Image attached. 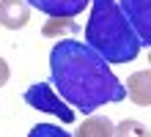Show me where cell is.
Instances as JSON below:
<instances>
[{"label": "cell", "mask_w": 151, "mask_h": 137, "mask_svg": "<svg viewBox=\"0 0 151 137\" xmlns=\"http://www.w3.org/2000/svg\"><path fill=\"white\" fill-rule=\"evenodd\" d=\"M115 134H121V137H127V134H140V137H146V126L143 123H137V121H124L115 126Z\"/></svg>", "instance_id": "cell-9"}, {"label": "cell", "mask_w": 151, "mask_h": 137, "mask_svg": "<svg viewBox=\"0 0 151 137\" xmlns=\"http://www.w3.org/2000/svg\"><path fill=\"white\" fill-rule=\"evenodd\" d=\"M118 6L124 8L129 25L135 27L140 44L151 49V0H118Z\"/></svg>", "instance_id": "cell-4"}, {"label": "cell", "mask_w": 151, "mask_h": 137, "mask_svg": "<svg viewBox=\"0 0 151 137\" xmlns=\"http://www.w3.org/2000/svg\"><path fill=\"white\" fill-rule=\"evenodd\" d=\"M50 77L52 85L72 107L93 113L110 102H121L127 88L110 71L107 60L91 44L60 39L50 52Z\"/></svg>", "instance_id": "cell-1"}, {"label": "cell", "mask_w": 151, "mask_h": 137, "mask_svg": "<svg viewBox=\"0 0 151 137\" xmlns=\"http://www.w3.org/2000/svg\"><path fill=\"white\" fill-rule=\"evenodd\" d=\"M85 44H91L107 63H129L143 47L115 0H93L91 19L85 25Z\"/></svg>", "instance_id": "cell-2"}, {"label": "cell", "mask_w": 151, "mask_h": 137, "mask_svg": "<svg viewBox=\"0 0 151 137\" xmlns=\"http://www.w3.org/2000/svg\"><path fill=\"white\" fill-rule=\"evenodd\" d=\"M25 102H28L30 107L41 110V113L58 115L63 123H72L74 121V113H72V107H66V99H58V93L52 90V85H47V82H36V85H30L28 90H25Z\"/></svg>", "instance_id": "cell-3"}, {"label": "cell", "mask_w": 151, "mask_h": 137, "mask_svg": "<svg viewBox=\"0 0 151 137\" xmlns=\"http://www.w3.org/2000/svg\"><path fill=\"white\" fill-rule=\"evenodd\" d=\"M30 22V3L28 0H0V25L6 30H19Z\"/></svg>", "instance_id": "cell-5"}, {"label": "cell", "mask_w": 151, "mask_h": 137, "mask_svg": "<svg viewBox=\"0 0 151 137\" xmlns=\"http://www.w3.org/2000/svg\"><path fill=\"white\" fill-rule=\"evenodd\" d=\"M33 8L44 11L47 16H60V19H69V16H77L80 11H85V6L91 0H28Z\"/></svg>", "instance_id": "cell-6"}, {"label": "cell", "mask_w": 151, "mask_h": 137, "mask_svg": "<svg viewBox=\"0 0 151 137\" xmlns=\"http://www.w3.org/2000/svg\"><path fill=\"white\" fill-rule=\"evenodd\" d=\"M127 93H129V99L135 104H140V107H148L151 104V69H146V71H135V74L129 77V82H127Z\"/></svg>", "instance_id": "cell-7"}, {"label": "cell", "mask_w": 151, "mask_h": 137, "mask_svg": "<svg viewBox=\"0 0 151 137\" xmlns=\"http://www.w3.org/2000/svg\"><path fill=\"white\" fill-rule=\"evenodd\" d=\"M148 63H151V58H148Z\"/></svg>", "instance_id": "cell-12"}, {"label": "cell", "mask_w": 151, "mask_h": 137, "mask_svg": "<svg viewBox=\"0 0 151 137\" xmlns=\"http://www.w3.org/2000/svg\"><path fill=\"white\" fill-rule=\"evenodd\" d=\"M8 74H11V71H8V63L0 58V88H3L6 82H8Z\"/></svg>", "instance_id": "cell-11"}, {"label": "cell", "mask_w": 151, "mask_h": 137, "mask_svg": "<svg viewBox=\"0 0 151 137\" xmlns=\"http://www.w3.org/2000/svg\"><path fill=\"white\" fill-rule=\"evenodd\" d=\"M33 137H39V134H58V137H63V132L55 129V126H47V123H41V126H33Z\"/></svg>", "instance_id": "cell-10"}, {"label": "cell", "mask_w": 151, "mask_h": 137, "mask_svg": "<svg viewBox=\"0 0 151 137\" xmlns=\"http://www.w3.org/2000/svg\"><path fill=\"white\" fill-rule=\"evenodd\" d=\"M110 134H115V126L107 118H99V115L85 118V123L77 129V137H110Z\"/></svg>", "instance_id": "cell-8"}]
</instances>
